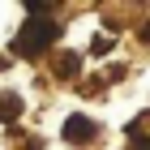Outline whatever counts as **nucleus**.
<instances>
[{
    "instance_id": "obj_1",
    "label": "nucleus",
    "mask_w": 150,
    "mask_h": 150,
    "mask_svg": "<svg viewBox=\"0 0 150 150\" xmlns=\"http://www.w3.org/2000/svg\"><path fill=\"white\" fill-rule=\"evenodd\" d=\"M56 35H60V26H52V22H30V26H22V35L13 39V52H17V56H39Z\"/></svg>"
},
{
    "instance_id": "obj_2",
    "label": "nucleus",
    "mask_w": 150,
    "mask_h": 150,
    "mask_svg": "<svg viewBox=\"0 0 150 150\" xmlns=\"http://www.w3.org/2000/svg\"><path fill=\"white\" fill-rule=\"evenodd\" d=\"M64 137L77 142V146H86V142L94 137V125L86 120V116H69V120H64Z\"/></svg>"
},
{
    "instance_id": "obj_3",
    "label": "nucleus",
    "mask_w": 150,
    "mask_h": 150,
    "mask_svg": "<svg viewBox=\"0 0 150 150\" xmlns=\"http://www.w3.org/2000/svg\"><path fill=\"white\" fill-rule=\"evenodd\" d=\"M22 103H17V94H0V120H17Z\"/></svg>"
},
{
    "instance_id": "obj_4",
    "label": "nucleus",
    "mask_w": 150,
    "mask_h": 150,
    "mask_svg": "<svg viewBox=\"0 0 150 150\" xmlns=\"http://www.w3.org/2000/svg\"><path fill=\"white\" fill-rule=\"evenodd\" d=\"M133 150H150V142H137V146H133Z\"/></svg>"
},
{
    "instance_id": "obj_5",
    "label": "nucleus",
    "mask_w": 150,
    "mask_h": 150,
    "mask_svg": "<svg viewBox=\"0 0 150 150\" xmlns=\"http://www.w3.org/2000/svg\"><path fill=\"white\" fill-rule=\"evenodd\" d=\"M146 43H150V26H146Z\"/></svg>"
}]
</instances>
